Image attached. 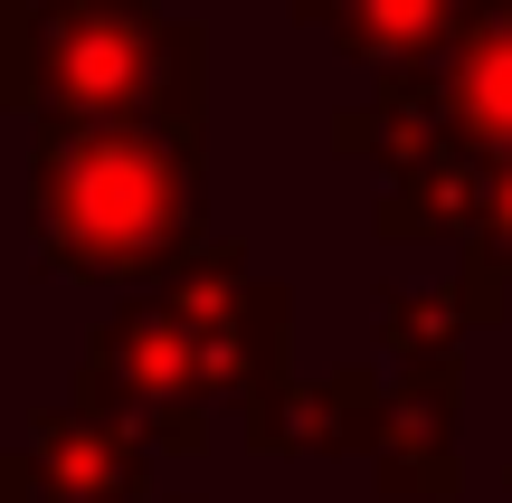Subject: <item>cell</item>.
<instances>
[{
    "label": "cell",
    "instance_id": "cell-3",
    "mask_svg": "<svg viewBox=\"0 0 512 503\" xmlns=\"http://www.w3.org/2000/svg\"><path fill=\"white\" fill-rule=\"evenodd\" d=\"M152 304L190 342V371H200L209 409H256L266 390L294 380V295L275 276H256L238 238H200L152 285Z\"/></svg>",
    "mask_w": 512,
    "mask_h": 503
},
{
    "label": "cell",
    "instance_id": "cell-2",
    "mask_svg": "<svg viewBox=\"0 0 512 503\" xmlns=\"http://www.w3.org/2000/svg\"><path fill=\"white\" fill-rule=\"evenodd\" d=\"M29 124H209V38L162 0H29Z\"/></svg>",
    "mask_w": 512,
    "mask_h": 503
},
{
    "label": "cell",
    "instance_id": "cell-13",
    "mask_svg": "<svg viewBox=\"0 0 512 503\" xmlns=\"http://www.w3.org/2000/svg\"><path fill=\"white\" fill-rule=\"evenodd\" d=\"M465 257L494 266L512 285V162H484V209H475V238H465Z\"/></svg>",
    "mask_w": 512,
    "mask_h": 503
},
{
    "label": "cell",
    "instance_id": "cell-11",
    "mask_svg": "<svg viewBox=\"0 0 512 503\" xmlns=\"http://www.w3.org/2000/svg\"><path fill=\"white\" fill-rule=\"evenodd\" d=\"M437 143L446 133H437V86H427V67H389L351 114H332V152L389 171V181H399L408 162H427Z\"/></svg>",
    "mask_w": 512,
    "mask_h": 503
},
{
    "label": "cell",
    "instance_id": "cell-9",
    "mask_svg": "<svg viewBox=\"0 0 512 503\" xmlns=\"http://www.w3.org/2000/svg\"><path fill=\"white\" fill-rule=\"evenodd\" d=\"M304 29H323L351 67L389 76V67H437L446 38L465 29V0H294Z\"/></svg>",
    "mask_w": 512,
    "mask_h": 503
},
{
    "label": "cell",
    "instance_id": "cell-6",
    "mask_svg": "<svg viewBox=\"0 0 512 503\" xmlns=\"http://www.w3.org/2000/svg\"><path fill=\"white\" fill-rule=\"evenodd\" d=\"M380 390L389 380L370 371V361H351V371H332V380H285V390H266L256 409H238V437L256 456H370V437H380Z\"/></svg>",
    "mask_w": 512,
    "mask_h": 503
},
{
    "label": "cell",
    "instance_id": "cell-16",
    "mask_svg": "<svg viewBox=\"0 0 512 503\" xmlns=\"http://www.w3.org/2000/svg\"><path fill=\"white\" fill-rule=\"evenodd\" d=\"M465 10H512V0H465Z\"/></svg>",
    "mask_w": 512,
    "mask_h": 503
},
{
    "label": "cell",
    "instance_id": "cell-7",
    "mask_svg": "<svg viewBox=\"0 0 512 503\" xmlns=\"http://www.w3.org/2000/svg\"><path fill=\"white\" fill-rule=\"evenodd\" d=\"M427 86H437V133L456 152L512 162V10H465Z\"/></svg>",
    "mask_w": 512,
    "mask_h": 503
},
{
    "label": "cell",
    "instance_id": "cell-17",
    "mask_svg": "<svg viewBox=\"0 0 512 503\" xmlns=\"http://www.w3.org/2000/svg\"><path fill=\"white\" fill-rule=\"evenodd\" d=\"M171 503H200V494H171Z\"/></svg>",
    "mask_w": 512,
    "mask_h": 503
},
{
    "label": "cell",
    "instance_id": "cell-15",
    "mask_svg": "<svg viewBox=\"0 0 512 503\" xmlns=\"http://www.w3.org/2000/svg\"><path fill=\"white\" fill-rule=\"evenodd\" d=\"M0 503H48V494H38V475H29V456H19V447H0Z\"/></svg>",
    "mask_w": 512,
    "mask_h": 503
},
{
    "label": "cell",
    "instance_id": "cell-18",
    "mask_svg": "<svg viewBox=\"0 0 512 503\" xmlns=\"http://www.w3.org/2000/svg\"><path fill=\"white\" fill-rule=\"evenodd\" d=\"M503 485H512V466H503Z\"/></svg>",
    "mask_w": 512,
    "mask_h": 503
},
{
    "label": "cell",
    "instance_id": "cell-10",
    "mask_svg": "<svg viewBox=\"0 0 512 503\" xmlns=\"http://www.w3.org/2000/svg\"><path fill=\"white\" fill-rule=\"evenodd\" d=\"M475 209H484V162H475V152H456V143H437L427 162H408L399 181L380 190L370 228H380L389 247H408V238L465 247V238H475Z\"/></svg>",
    "mask_w": 512,
    "mask_h": 503
},
{
    "label": "cell",
    "instance_id": "cell-1",
    "mask_svg": "<svg viewBox=\"0 0 512 503\" xmlns=\"http://www.w3.org/2000/svg\"><path fill=\"white\" fill-rule=\"evenodd\" d=\"M209 238V124H38L29 247L67 285H162Z\"/></svg>",
    "mask_w": 512,
    "mask_h": 503
},
{
    "label": "cell",
    "instance_id": "cell-5",
    "mask_svg": "<svg viewBox=\"0 0 512 503\" xmlns=\"http://www.w3.org/2000/svg\"><path fill=\"white\" fill-rule=\"evenodd\" d=\"M456 409H465V361H408V371L380 390L370 466H380L389 503H456V485H465Z\"/></svg>",
    "mask_w": 512,
    "mask_h": 503
},
{
    "label": "cell",
    "instance_id": "cell-14",
    "mask_svg": "<svg viewBox=\"0 0 512 503\" xmlns=\"http://www.w3.org/2000/svg\"><path fill=\"white\" fill-rule=\"evenodd\" d=\"M0 114H29V0H0Z\"/></svg>",
    "mask_w": 512,
    "mask_h": 503
},
{
    "label": "cell",
    "instance_id": "cell-8",
    "mask_svg": "<svg viewBox=\"0 0 512 503\" xmlns=\"http://www.w3.org/2000/svg\"><path fill=\"white\" fill-rule=\"evenodd\" d=\"M19 456H29L48 503H143L152 494V456L114 418H86V409H38Z\"/></svg>",
    "mask_w": 512,
    "mask_h": 503
},
{
    "label": "cell",
    "instance_id": "cell-4",
    "mask_svg": "<svg viewBox=\"0 0 512 503\" xmlns=\"http://www.w3.org/2000/svg\"><path fill=\"white\" fill-rule=\"evenodd\" d=\"M76 409L86 418H114L143 456H200L209 447V390L190 371V342L171 333V314L152 295L114 304L95 323L86 361H76Z\"/></svg>",
    "mask_w": 512,
    "mask_h": 503
},
{
    "label": "cell",
    "instance_id": "cell-12",
    "mask_svg": "<svg viewBox=\"0 0 512 503\" xmlns=\"http://www.w3.org/2000/svg\"><path fill=\"white\" fill-rule=\"evenodd\" d=\"M465 342H484L475 323H465V304H456V285H389L380 295V352L399 361H465Z\"/></svg>",
    "mask_w": 512,
    "mask_h": 503
}]
</instances>
